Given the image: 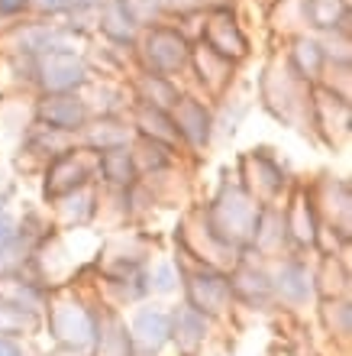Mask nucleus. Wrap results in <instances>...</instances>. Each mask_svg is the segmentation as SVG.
I'll use <instances>...</instances> for the list:
<instances>
[{"instance_id":"obj_15","label":"nucleus","mask_w":352,"mask_h":356,"mask_svg":"<svg viewBox=\"0 0 352 356\" xmlns=\"http://www.w3.org/2000/svg\"><path fill=\"white\" fill-rule=\"evenodd\" d=\"M126 88H130L133 104H149V107H158V111H171L181 97V81L175 78H162V75H149V72H133L126 78Z\"/></svg>"},{"instance_id":"obj_5","label":"nucleus","mask_w":352,"mask_h":356,"mask_svg":"<svg viewBox=\"0 0 352 356\" xmlns=\"http://www.w3.org/2000/svg\"><path fill=\"white\" fill-rule=\"evenodd\" d=\"M194 42H204L207 49H213L217 56L230 58L236 65H246L252 58V39L240 19V7L236 10H207V13H201Z\"/></svg>"},{"instance_id":"obj_2","label":"nucleus","mask_w":352,"mask_h":356,"mask_svg":"<svg viewBox=\"0 0 352 356\" xmlns=\"http://www.w3.org/2000/svg\"><path fill=\"white\" fill-rule=\"evenodd\" d=\"M191 36L185 29L162 19L156 26H146L133 46V65L136 72H149V75H162V78H181L187 75V62H191Z\"/></svg>"},{"instance_id":"obj_23","label":"nucleus","mask_w":352,"mask_h":356,"mask_svg":"<svg viewBox=\"0 0 352 356\" xmlns=\"http://www.w3.org/2000/svg\"><path fill=\"white\" fill-rule=\"evenodd\" d=\"M204 327H207L204 314H197L194 308H181L175 314V330H171V334H175L178 347L191 356L197 347H201V343H204Z\"/></svg>"},{"instance_id":"obj_6","label":"nucleus","mask_w":352,"mask_h":356,"mask_svg":"<svg viewBox=\"0 0 352 356\" xmlns=\"http://www.w3.org/2000/svg\"><path fill=\"white\" fill-rule=\"evenodd\" d=\"M97 181V152L74 143L68 152L56 156L52 162H46V172H42V195L49 201H58V197L72 195L84 185H94Z\"/></svg>"},{"instance_id":"obj_14","label":"nucleus","mask_w":352,"mask_h":356,"mask_svg":"<svg viewBox=\"0 0 352 356\" xmlns=\"http://www.w3.org/2000/svg\"><path fill=\"white\" fill-rule=\"evenodd\" d=\"M281 217H285V234L287 240H294L297 246H314L317 240V227H320V217H317V204L310 201V191L307 188H297L291 201L281 207Z\"/></svg>"},{"instance_id":"obj_19","label":"nucleus","mask_w":352,"mask_h":356,"mask_svg":"<svg viewBox=\"0 0 352 356\" xmlns=\"http://www.w3.org/2000/svg\"><path fill=\"white\" fill-rule=\"evenodd\" d=\"M97 181H103V185L113 188V191H130V188L140 181V172H136L130 146L97 152Z\"/></svg>"},{"instance_id":"obj_8","label":"nucleus","mask_w":352,"mask_h":356,"mask_svg":"<svg viewBox=\"0 0 352 356\" xmlns=\"http://www.w3.org/2000/svg\"><path fill=\"white\" fill-rule=\"evenodd\" d=\"M240 68L242 65L217 56V52L207 49L204 42H194V46H191L187 75H191V81H194V94H201L204 101H223V97L236 88Z\"/></svg>"},{"instance_id":"obj_4","label":"nucleus","mask_w":352,"mask_h":356,"mask_svg":"<svg viewBox=\"0 0 352 356\" xmlns=\"http://www.w3.org/2000/svg\"><path fill=\"white\" fill-rule=\"evenodd\" d=\"M91 78L94 72L84 52H46L33 58L29 88L36 94H81Z\"/></svg>"},{"instance_id":"obj_30","label":"nucleus","mask_w":352,"mask_h":356,"mask_svg":"<svg viewBox=\"0 0 352 356\" xmlns=\"http://www.w3.org/2000/svg\"><path fill=\"white\" fill-rule=\"evenodd\" d=\"M152 289L156 291H171L175 289V269H171L168 263H162L156 269V275H152Z\"/></svg>"},{"instance_id":"obj_26","label":"nucleus","mask_w":352,"mask_h":356,"mask_svg":"<svg viewBox=\"0 0 352 356\" xmlns=\"http://www.w3.org/2000/svg\"><path fill=\"white\" fill-rule=\"evenodd\" d=\"M117 3H120L123 13H126L140 29L156 26V23L165 19V13H162V0H117Z\"/></svg>"},{"instance_id":"obj_9","label":"nucleus","mask_w":352,"mask_h":356,"mask_svg":"<svg viewBox=\"0 0 352 356\" xmlns=\"http://www.w3.org/2000/svg\"><path fill=\"white\" fill-rule=\"evenodd\" d=\"M168 113H171V120H175L181 146H191V149L201 152L213 143V107L201 94L181 91L178 104Z\"/></svg>"},{"instance_id":"obj_32","label":"nucleus","mask_w":352,"mask_h":356,"mask_svg":"<svg viewBox=\"0 0 352 356\" xmlns=\"http://www.w3.org/2000/svg\"><path fill=\"white\" fill-rule=\"evenodd\" d=\"M0 356H23V353L10 337H0Z\"/></svg>"},{"instance_id":"obj_33","label":"nucleus","mask_w":352,"mask_h":356,"mask_svg":"<svg viewBox=\"0 0 352 356\" xmlns=\"http://www.w3.org/2000/svg\"><path fill=\"white\" fill-rule=\"evenodd\" d=\"M271 3H278V0H265V7H271Z\"/></svg>"},{"instance_id":"obj_3","label":"nucleus","mask_w":352,"mask_h":356,"mask_svg":"<svg viewBox=\"0 0 352 356\" xmlns=\"http://www.w3.org/2000/svg\"><path fill=\"white\" fill-rule=\"evenodd\" d=\"M262 204L242 185H223L204 211V230L220 246H249Z\"/></svg>"},{"instance_id":"obj_7","label":"nucleus","mask_w":352,"mask_h":356,"mask_svg":"<svg viewBox=\"0 0 352 356\" xmlns=\"http://www.w3.org/2000/svg\"><path fill=\"white\" fill-rule=\"evenodd\" d=\"M352 97L330 91L324 85L310 88V130L324 136L326 146L343 149L352 133Z\"/></svg>"},{"instance_id":"obj_22","label":"nucleus","mask_w":352,"mask_h":356,"mask_svg":"<svg viewBox=\"0 0 352 356\" xmlns=\"http://www.w3.org/2000/svg\"><path fill=\"white\" fill-rule=\"evenodd\" d=\"M52 204H56V211H58V220L65 227L78 230V227H84L97 214V191H94V185H84V188H78V191H72V195L52 201Z\"/></svg>"},{"instance_id":"obj_13","label":"nucleus","mask_w":352,"mask_h":356,"mask_svg":"<svg viewBox=\"0 0 352 356\" xmlns=\"http://www.w3.org/2000/svg\"><path fill=\"white\" fill-rule=\"evenodd\" d=\"M230 295V279L213 269H197L187 279V308H194L197 314H220Z\"/></svg>"},{"instance_id":"obj_25","label":"nucleus","mask_w":352,"mask_h":356,"mask_svg":"<svg viewBox=\"0 0 352 356\" xmlns=\"http://www.w3.org/2000/svg\"><path fill=\"white\" fill-rule=\"evenodd\" d=\"M23 236L26 230H19V224L13 217L0 214V269L19 263V250H23Z\"/></svg>"},{"instance_id":"obj_10","label":"nucleus","mask_w":352,"mask_h":356,"mask_svg":"<svg viewBox=\"0 0 352 356\" xmlns=\"http://www.w3.org/2000/svg\"><path fill=\"white\" fill-rule=\"evenodd\" d=\"M87 120L91 113L81 94H36L33 101V123H42L49 130L78 136Z\"/></svg>"},{"instance_id":"obj_24","label":"nucleus","mask_w":352,"mask_h":356,"mask_svg":"<svg viewBox=\"0 0 352 356\" xmlns=\"http://www.w3.org/2000/svg\"><path fill=\"white\" fill-rule=\"evenodd\" d=\"M278 291L287 301H304L310 295V272L301 263H294V259L285 263L278 272Z\"/></svg>"},{"instance_id":"obj_27","label":"nucleus","mask_w":352,"mask_h":356,"mask_svg":"<svg viewBox=\"0 0 352 356\" xmlns=\"http://www.w3.org/2000/svg\"><path fill=\"white\" fill-rule=\"evenodd\" d=\"M33 327V318L19 305H10V301H0V337H17L23 330Z\"/></svg>"},{"instance_id":"obj_31","label":"nucleus","mask_w":352,"mask_h":356,"mask_svg":"<svg viewBox=\"0 0 352 356\" xmlns=\"http://www.w3.org/2000/svg\"><path fill=\"white\" fill-rule=\"evenodd\" d=\"M68 3H72V10H101L103 0H68ZM72 10H68V13H72Z\"/></svg>"},{"instance_id":"obj_1","label":"nucleus","mask_w":352,"mask_h":356,"mask_svg":"<svg viewBox=\"0 0 352 356\" xmlns=\"http://www.w3.org/2000/svg\"><path fill=\"white\" fill-rule=\"evenodd\" d=\"M259 101L262 107L278 117L287 127L297 130H310V85H304L301 78L287 68L281 46L271 49L265 65L259 75Z\"/></svg>"},{"instance_id":"obj_21","label":"nucleus","mask_w":352,"mask_h":356,"mask_svg":"<svg viewBox=\"0 0 352 356\" xmlns=\"http://www.w3.org/2000/svg\"><path fill=\"white\" fill-rule=\"evenodd\" d=\"M171 337V321H168L165 311L158 308H142L133 321V340H136V347L146 350V353H156L162 350Z\"/></svg>"},{"instance_id":"obj_29","label":"nucleus","mask_w":352,"mask_h":356,"mask_svg":"<svg viewBox=\"0 0 352 356\" xmlns=\"http://www.w3.org/2000/svg\"><path fill=\"white\" fill-rule=\"evenodd\" d=\"M26 17H33L29 13V0H0V26H13V23Z\"/></svg>"},{"instance_id":"obj_16","label":"nucleus","mask_w":352,"mask_h":356,"mask_svg":"<svg viewBox=\"0 0 352 356\" xmlns=\"http://www.w3.org/2000/svg\"><path fill=\"white\" fill-rule=\"evenodd\" d=\"M133 127L126 117H91L78 133V143L87 146L94 152H107V149H120L133 143Z\"/></svg>"},{"instance_id":"obj_28","label":"nucleus","mask_w":352,"mask_h":356,"mask_svg":"<svg viewBox=\"0 0 352 356\" xmlns=\"http://www.w3.org/2000/svg\"><path fill=\"white\" fill-rule=\"evenodd\" d=\"M68 10H72L68 0H29V13L39 19H65Z\"/></svg>"},{"instance_id":"obj_17","label":"nucleus","mask_w":352,"mask_h":356,"mask_svg":"<svg viewBox=\"0 0 352 356\" xmlns=\"http://www.w3.org/2000/svg\"><path fill=\"white\" fill-rule=\"evenodd\" d=\"M130 127L136 136L152 143H162L168 149H178L181 140H178L175 120L168 111H158V107H149V104H133L130 107Z\"/></svg>"},{"instance_id":"obj_12","label":"nucleus","mask_w":352,"mask_h":356,"mask_svg":"<svg viewBox=\"0 0 352 356\" xmlns=\"http://www.w3.org/2000/svg\"><path fill=\"white\" fill-rule=\"evenodd\" d=\"M281 56H285L287 68L294 72L304 85H320L326 68V56H324V42L314 33H297V36L281 42Z\"/></svg>"},{"instance_id":"obj_11","label":"nucleus","mask_w":352,"mask_h":356,"mask_svg":"<svg viewBox=\"0 0 352 356\" xmlns=\"http://www.w3.org/2000/svg\"><path fill=\"white\" fill-rule=\"evenodd\" d=\"M240 165H242V178H246V181L259 178V185H252L249 195L255 197L259 204H275L287 185V175H285V169H281V162L275 159L269 149H252L240 159Z\"/></svg>"},{"instance_id":"obj_18","label":"nucleus","mask_w":352,"mask_h":356,"mask_svg":"<svg viewBox=\"0 0 352 356\" xmlns=\"http://www.w3.org/2000/svg\"><path fill=\"white\" fill-rule=\"evenodd\" d=\"M142 29L133 23L123 7L117 0H103L101 10H97V26H94V36L103 39V42H110V46H120V49H133L136 46V39H140Z\"/></svg>"},{"instance_id":"obj_20","label":"nucleus","mask_w":352,"mask_h":356,"mask_svg":"<svg viewBox=\"0 0 352 356\" xmlns=\"http://www.w3.org/2000/svg\"><path fill=\"white\" fill-rule=\"evenodd\" d=\"M52 327H56V337L62 343L84 347L94 340V314L81 305H58L52 314Z\"/></svg>"}]
</instances>
